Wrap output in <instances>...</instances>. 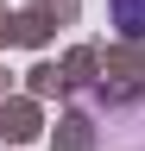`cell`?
Segmentation results:
<instances>
[{
  "instance_id": "cell-1",
  "label": "cell",
  "mask_w": 145,
  "mask_h": 151,
  "mask_svg": "<svg viewBox=\"0 0 145 151\" xmlns=\"http://www.w3.org/2000/svg\"><path fill=\"white\" fill-rule=\"evenodd\" d=\"M107 6H114V25L126 38H145V0H107Z\"/></svg>"
}]
</instances>
